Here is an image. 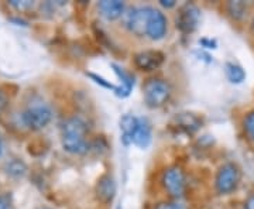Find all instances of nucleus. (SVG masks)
I'll list each match as a JSON object with an SVG mask.
<instances>
[{"label": "nucleus", "instance_id": "1", "mask_svg": "<svg viewBox=\"0 0 254 209\" xmlns=\"http://www.w3.org/2000/svg\"><path fill=\"white\" fill-rule=\"evenodd\" d=\"M61 143L71 154H85L91 147L86 123L81 118L66 119L61 126Z\"/></svg>", "mask_w": 254, "mask_h": 209}, {"label": "nucleus", "instance_id": "2", "mask_svg": "<svg viewBox=\"0 0 254 209\" xmlns=\"http://www.w3.org/2000/svg\"><path fill=\"white\" fill-rule=\"evenodd\" d=\"M144 92V100L148 108H161L165 105L170 96H171V88L170 85L163 79L158 78H151L145 82L143 86Z\"/></svg>", "mask_w": 254, "mask_h": 209}, {"label": "nucleus", "instance_id": "3", "mask_svg": "<svg viewBox=\"0 0 254 209\" xmlns=\"http://www.w3.org/2000/svg\"><path fill=\"white\" fill-rule=\"evenodd\" d=\"M53 110L47 105H34L23 112L21 122L24 126L31 130H41L51 122Z\"/></svg>", "mask_w": 254, "mask_h": 209}, {"label": "nucleus", "instance_id": "4", "mask_svg": "<svg viewBox=\"0 0 254 209\" xmlns=\"http://www.w3.org/2000/svg\"><path fill=\"white\" fill-rule=\"evenodd\" d=\"M240 180V171L236 164L227 163L220 167L216 175V190L219 194H230L237 188Z\"/></svg>", "mask_w": 254, "mask_h": 209}, {"label": "nucleus", "instance_id": "5", "mask_svg": "<svg viewBox=\"0 0 254 209\" xmlns=\"http://www.w3.org/2000/svg\"><path fill=\"white\" fill-rule=\"evenodd\" d=\"M199 18L200 10L198 9V6H195L193 3H187L182 6L178 11V14H177V18H175L177 28L184 34L192 33L195 28L198 27Z\"/></svg>", "mask_w": 254, "mask_h": 209}, {"label": "nucleus", "instance_id": "6", "mask_svg": "<svg viewBox=\"0 0 254 209\" xmlns=\"http://www.w3.org/2000/svg\"><path fill=\"white\" fill-rule=\"evenodd\" d=\"M164 188L168 191L171 197H182L185 194L187 188V180H185V174L180 167H170L168 170H165L163 177Z\"/></svg>", "mask_w": 254, "mask_h": 209}, {"label": "nucleus", "instance_id": "7", "mask_svg": "<svg viewBox=\"0 0 254 209\" xmlns=\"http://www.w3.org/2000/svg\"><path fill=\"white\" fill-rule=\"evenodd\" d=\"M151 7H138L131 10V13L127 17V27L128 30L138 37L147 36V24Z\"/></svg>", "mask_w": 254, "mask_h": 209}, {"label": "nucleus", "instance_id": "8", "mask_svg": "<svg viewBox=\"0 0 254 209\" xmlns=\"http://www.w3.org/2000/svg\"><path fill=\"white\" fill-rule=\"evenodd\" d=\"M167 33V18L160 10L150 9L148 24H147V37L151 40H161Z\"/></svg>", "mask_w": 254, "mask_h": 209}, {"label": "nucleus", "instance_id": "9", "mask_svg": "<svg viewBox=\"0 0 254 209\" xmlns=\"http://www.w3.org/2000/svg\"><path fill=\"white\" fill-rule=\"evenodd\" d=\"M136 65L141 71H153L163 64L164 55L160 51H143L138 53L134 58Z\"/></svg>", "mask_w": 254, "mask_h": 209}, {"label": "nucleus", "instance_id": "10", "mask_svg": "<svg viewBox=\"0 0 254 209\" xmlns=\"http://www.w3.org/2000/svg\"><path fill=\"white\" fill-rule=\"evenodd\" d=\"M153 135H151V125L147 119H138V126L136 132L133 133L131 137V143L140 148H147L151 144Z\"/></svg>", "mask_w": 254, "mask_h": 209}, {"label": "nucleus", "instance_id": "11", "mask_svg": "<svg viewBox=\"0 0 254 209\" xmlns=\"http://www.w3.org/2000/svg\"><path fill=\"white\" fill-rule=\"evenodd\" d=\"M112 68H113L115 73L118 75V78L120 79V85L118 86V89L115 91V93L118 95L119 98H126V96L130 95V92L134 86V76L116 64H112Z\"/></svg>", "mask_w": 254, "mask_h": 209}, {"label": "nucleus", "instance_id": "12", "mask_svg": "<svg viewBox=\"0 0 254 209\" xmlns=\"http://www.w3.org/2000/svg\"><path fill=\"white\" fill-rule=\"evenodd\" d=\"M115 194H116V182L113 180V177H110L108 174L103 175L96 184V195L99 201L109 204L115 198Z\"/></svg>", "mask_w": 254, "mask_h": 209}, {"label": "nucleus", "instance_id": "13", "mask_svg": "<svg viewBox=\"0 0 254 209\" xmlns=\"http://www.w3.org/2000/svg\"><path fill=\"white\" fill-rule=\"evenodd\" d=\"M100 13L103 17H106L108 20H116L119 18L123 11H125V3L123 1H119V0H105V1H100L98 4Z\"/></svg>", "mask_w": 254, "mask_h": 209}, {"label": "nucleus", "instance_id": "14", "mask_svg": "<svg viewBox=\"0 0 254 209\" xmlns=\"http://www.w3.org/2000/svg\"><path fill=\"white\" fill-rule=\"evenodd\" d=\"M137 126H138V119L133 115H125L120 119V130H122V140L125 144H130L131 143V137L133 133L136 132Z\"/></svg>", "mask_w": 254, "mask_h": 209}, {"label": "nucleus", "instance_id": "15", "mask_svg": "<svg viewBox=\"0 0 254 209\" xmlns=\"http://www.w3.org/2000/svg\"><path fill=\"white\" fill-rule=\"evenodd\" d=\"M174 122L177 128L185 132H195L200 126V119L192 113H180L174 118Z\"/></svg>", "mask_w": 254, "mask_h": 209}, {"label": "nucleus", "instance_id": "16", "mask_svg": "<svg viewBox=\"0 0 254 209\" xmlns=\"http://www.w3.org/2000/svg\"><path fill=\"white\" fill-rule=\"evenodd\" d=\"M225 72L229 81L232 83H242L246 79L245 70L240 65L233 64V63H227L225 65Z\"/></svg>", "mask_w": 254, "mask_h": 209}, {"label": "nucleus", "instance_id": "17", "mask_svg": "<svg viewBox=\"0 0 254 209\" xmlns=\"http://www.w3.org/2000/svg\"><path fill=\"white\" fill-rule=\"evenodd\" d=\"M6 170H7V174L13 175V177H23L26 174L27 167H26V164L23 163V161H20V160H13V161L7 163Z\"/></svg>", "mask_w": 254, "mask_h": 209}, {"label": "nucleus", "instance_id": "18", "mask_svg": "<svg viewBox=\"0 0 254 209\" xmlns=\"http://www.w3.org/2000/svg\"><path fill=\"white\" fill-rule=\"evenodd\" d=\"M227 7H229V13L232 14V17H235L236 20L243 18V16L246 14V9H247L243 1H230Z\"/></svg>", "mask_w": 254, "mask_h": 209}, {"label": "nucleus", "instance_id": "19", "mask_svg": "<svg viewBox=\"0 0 254 209\" xmlns=\"http://www.w3.org/2000/svg\"><path fill=\"white\" fill-rule=\"evenodd\" d=\"M245 132L246 135L249 136L250 140H253L254 141V112L252 113H249L245 119Z\"/></svg>", "mask_w": 254, "mask_h": 209}, {"label": "nucleus", "instance_id": "20", "mask_svg": "<svg viewBox=\"0 0 254 209\" xmlns=\"http://www.w3.org/2000/svg\"><path fill=\"white\" fill-rule=\"evenodd\" d=\"M0 209H14L13 198H11L9 192L0 194Z\"/></svg>", "mask_w": 254, "mask_h": 209}, {"label": "nucleus", "instance_id": "21", "mask_svg": "<svg viewBox=\"0 0 254 209\" xmlns=\"http://www.w3.org/2000/svg\"><path fill=\"white\" fill-rule=\"evenodd\" d=\"M88 75L91 76L92 79H95L96 83H100L102 86H105V88H108V89H112L113 92L118 89V86H116V85H113V83H110V82H108L106 79H103L102 76H98V75H95V73H88Z\"/></svg>", "mask_w": 254, "mask_h": 209}, {"label": "nucleus", "instance_id": "22", "mask_svg": "<svg viewBox=\"0 0 254 209\" xmlns=\"http://www.w3.org/2000/svg\"><path fill=\"white\" fill-rule=\"evenodd\" d=\"M10 6L20 10V11H26V10L31 9L34 6V3L33 1H16V0H13V1H10Z\"/></svg>", "mask_w": 254, "mask_h": 209}, {"label": "nucleus", "instance_id": "23", "mask_svg": "<svg viewBox=\"0 0 254 209\" xmlns=\"http://www.w3.org/2000/svg\"><path fill=\"white\" fill-rule=\"evenodd\" d=\"M155 209H185V207L175 202H163V204H158Z\"/></svg>", "mask_w": 254, "mask_h": 209}, {"label": "nucleus", "instance_id": "24", "mask_svg": "<svg viewBox=\"0 0 254 209\" xmlns=\"http://www.w3.org/2000/svg\"><path fill=\"white\" fill-rule=\"evenodd\" d=\"M7 96H6V93L3 91H0V113L3 112V110L6 109V106H7Z\"/></svg>", "mask_w": 254, "mask_h": 209}, {"label": "nucleus", "instance_id": "25", "mask_svg": "<svg viewBox=\"0 0 254 209\" xmlns=\"http://www.w3.org/2000/svg\"><path fill=\"white\" fill-rule=\"evenodd\" d=\"M199 44L200 46L206 47V48H216V41H213V40H208V38L200 40Z\"/></svg>", "mask_w": 254, "mask_h": 209}, {"label": "nucleus", "instance_id": "26", "mask_svg": "<svg viewBox=\"0 0 254 209\" xmlns=\"http://www.w3.org/2000/svg\"><path fill=\"white\" fill-rule=\"evenodd\" d=\"M245 209H254V195H250L245 204Z\"/></svg>", "mask_w": 254, "mask_h": 209}, {"label": "nucleus", "instance_id": "27", "mask_svg": "<svg viewBox=\"0 0 254 209\" xmlns=\"http://www.w3.org/2000/svg\"><path fill=\"white\" fill-rule=\"evenodd\" d=\"M160 3H161V6L167 7V9H168V7H174V6H175V1H174V0H161Z\"/></svg>", "mask_w": 254, "mask_h": 209}, {"label": "nucleus", "instance_id": "28", "mask_svg": "<svg viewBox=\"0 0 254 209\" xmlns=\"http://www.w3.org/2000/svg\"><path fill=\"white\" fill-rule=\"evenodd\" d=\"M3 154V141H1V139H0V157Z\"/></svg>", "mask_w": 254, "mask_h": 209}, {"label": "nucleus", "instance_id": "29", "mask_svg": "<svg viewBox=\"0 0 254 209\" xmlns=\"http://www.w3.org/2000/svg\"><path fill=\"white\" fill-rule=\"evenodd\" d=\"M253 24H254V21H253Z\"/></svg>", "mask_w": 254, "mask_h": 209}]
</instances>
